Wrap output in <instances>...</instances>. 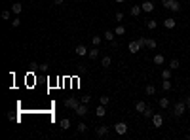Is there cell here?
Returning <instances> with one entry per match:
<instances>
[{"label": "cell", "mask_w": 190, "mask_h": 140, "mask_svg": "<svg viewBox=\"0 0 190 140\" xmlns=\"http://www.w3.org/2000/svg\"><path fill=\"white\" fill-rule=\"evenodd\" d=\"M185 112H188V110H186V102H177V104L173 106V116H175V117L182 116Z\"/></svg>", "instance_id": "cell-1"}, {"label": "cell", "mask_w": 190, "mask_h": 140, "mask_svg": "<svg viewBox=\"0 0 190 140\" xmlns=\"http://www.w3.org/2000/svg\"><path fill=\"white\" fill-rule=\"evenodd\" d=\"M114 131H116V135H125V132H128V123L118 121V123L114 125Z\"/></svg>", "instance_id": "cell-2"}, {"label": "cell", "mask_w": 190, "mask_h": 140, "mask_svg": "<svg viewBox=\"0 0 190 140\" xmlns=\"http://www.w3.org/2000/svg\"><path fill=\"white\" fill-rule=\"evenodd\" d=\"M152 125L154 127H162V125H164V116L162 114H154L152 116Z\"/></svg>", "instance_id": "cell-3"}, {"label": "cell", "mask_w": 190, "mask_h": 140, "mask_svg": "<svg viewBox=\"0 0 190 140\" xmlns=\"http://www.w3.org/2000/svg\"><path fill=\"white\" fill-rule=\"evenodd\" d=\"M65 106H67V108H70V110H76V108L80 106V102L72 97V99H67V100H65Z\"/></svg>", "instance_id": "cell-4"}, {"label": "cell", "mask_w": 190, "mask_h": 140, "mask_svg": "<svg viewBox=\"0 0 190 140\" xmlns=\"http://www.w3.org/2000/svg\"><path fill=\"white\" fill-rule=\"evenodd\" d=\"M74 112H76V114H78L80 117H84V116H86V114H88V104H86V102H80V106H78V108H76Z\"/></svg>", "instance_id": "cell-5"}, {"label": "cell", "mask_w": 190, "mask_h": 140, "mask_svg": "<svg viewBox=\"0 0 190 140\" xmlns=\"http://www.w3.org/2000/svg\"><path fill=\"white\" fill-rule=\"evenodd\" d=\"M128 49L131 53H137V51H141V44H139L137 40H133V42H129V44H128Z\"/></svg>", "instance_id": "cell-6"}, {"label": "cell", "mask_w": 190, "mask_h": 140, "mask_svg": "<svg viewBox=\"0 0 190 140\" xmlns=\"http://www.w3.org/2000/svg\"><path fill=\"white\" fill-rule=\"evenodd\" d=\"M175 25H177V21H175L173 17L164 19V27H165V29H175Z\"/></svg>", "instance_id": "cell-7"}, {"label": "cell", "mask_w": 190, "mask_h": 140, "mask_svg": "<svg viewBox=\"0 0 190 140\" xmlns=\"http://www.w3.org/2000/svg\"><path fill=\"white\" fill-rule=\"evenodd\" d=\"M141 8H143V11H146V13H150V11L154 10V4L150 2V0H146V2H143V4H141Z\"/></svg>", "instance_id": "cell-8"}, {"label": "cell", "mask_w": 190, "mask_h": 140, "mask_svg": "<svg viewBox=\"0 0 190 140\" xmlns=\"http://www.w3.org/2000/svg\"><path fill=\"white\" fill-rule=\"evenodd\" d=\"M141 11H143V8H141V4H139V6H131V10H129L131 17H139V15H141Z\"/></svg>", "instance_id": "cell-9"}, {"label": "cell", "mask_w": 190, "mask_h": 140, "mask_svg": "<svg viewBox=\"0 0 190 140\" xmlns=\"http://www.w3.org/2000/svg\"><path fill=\"white\" fill-rule=\"evenodd\" d=\"M74 51H76V55H80V57H84V55H88V53H89V51H88V47H86V46H82V44H80V46H76V49H74Z\"/></svg>", "instance_id": "cell-10"}, {"label": "cell", "mask_w": 190, "mask_h": 140, "mask_svg": "<svg viewBox=\"0 0 190 140\" xmlns=\"http://www.w3.org/2000/svg\"><path fill=\"white\" fill-rule=\"evenodd\" d=\"M158 104H160V108H162V110H167V108L171 106L169 99H165V97H164V99H160V100H158Z\"/></svg>", "instance_id": "cell-11"}, {"label": "cell", "mask_w": 190, "mask_h": 140, "mask_svg": "<svg viewBox=\"0 0 190 140\" xmlns=\"http://www.w3.org/2000/svg\"><path fill=\"white\" fill-rule=\"evenodd\" d=\"M107 135H108V127H105V125L97 127V136H107Z\"/></svg>", "instance_id": "cell-12"}, {"label": "cell", "mask_w": 190, "mask_h": 140, "mask_svg": "<svg viewBox=\"0 0 190 140\" xmlns=\"http://www.w3.org/2000/svg\"><path fill=\"white\" fill-rule=\"evenodd\" d=\"M146 108H148V106H146V104H145V102H143V100H139V102H137V104H135V110H137V112H139V114H143V112H145V110H146Z\"/></svg>", "instance_id": "cell-13"}, {"label": "cell", "mask_w": 190, "mask_h": 140, "mask_svg": "<svg viewBox=\"0 0 190 140\" xmlns=\"http://www.w3.org/2000/svg\"><path fill=\"white\" fill-rule=\"evenodd\" d=\"M105 114H107V110H105L103 104H99V106H97V110H95V116H97V117H105Z\"/></svg>", "instance_id": "cell-14"}, {"label": "cell", "mask_w": 190, "mask_h": 140, "mask_svg": "<svg viewBox=\"0 0 190 140\" xmlns=\"http://www.w3.org/2000/svg\"><path fill=\"white\" fill-rule=\"evenodd\" d=\"M59 127H61L63 131H67V129L70 127V119H68V117H63V119H61V123H59Z\"/></svg>", "instance_id": "cell-15"}, {"label": "cell", "mask_w": 190, "mask_h": 140, "mask_svg": "<svg viewBox=\"0 0 190 140\" xmlns=\"http://www.w3.org/2000/svg\"><path fill=\"white\" fill-rule=\"evenodd\" d=\"M154 65H158V66L164 65V55H162V53H156V55H154Z\"/></svg>", "instance_id": "cell-16"}, {"label": "cell", "mask_w": 190, "mask_h": 140, "mask_svg": "<svg viewBox=\"0 0 190 140\" xmlns=\"http://www.w3.org/2000/svg\"><path fill=\"white\" fill-rule=\"evenodd\" d=\"M12 11H13V13H15V15H19V13H21V11H23V6H21L19 2H15V4H13V6H12Z\"/></svg>", "instance_id": "cell-17"}, {"label": "cell", "mask_w": 190, "mask_h": 140, "mask_svg": "<svg viewBox=\"0 0 190 140\" xmlns=\"http://www.w3.org/2000/svg\"><path fill=\"white\" fill-rule=\"evenodd\" d=\"M162 80H171V68L162 70Z\"/></svg>", "instance_id": "cell-18"}, {"label": "cell", "mask_w": 190, "mask_h": 140, "mask_svg": "<svg viewBox=\"0 0 190 140\" xmlns=\"http://www.w3.org/2000/svg\"><path fill=\"white\" fill-rule=\"evenodd\" d=\"M105 40H108V42H112V40H114L116 38V34H114V30H107V32H105V36H103Z\"/></svg>", "instance_id": "cell-19"}, {"label": "cell", "mask_w": 190, "mask_h": 140, "mask_svg": "<svg viewBox=\"0 0 190 140\" xmlns=\"http://www.w3.org/2000/svg\"><path fill=\"white\" fill-rule=\"evenodd\" d=\"M156 40H152V38H146V47H148V49H156Z\"/></svg>", "instance_id": "cell-20"}, {"label": "cell", "mask_w": 190, "mask_h": 140, "mask_svg": "<svg viewBox=\"0 0 190 140\" xmlns=\"http://www.w3.org/2000/svg\"><path fill=\"white\" fill-rule=\"evenodd\" d=\"M89 59H97V57H99V49H97V46L93 47V49H89Z\"/></svg>", "instance_id": "cell-21"}, {"label": "cell", "mask_w": 190, "mask_h": 140, "mask_svg": "<svg viewBox=\"0 0 190 140\" xmlns=\"http://www.w3.org/2000/svg\"><path fill=\"white\" fill-rule=\"evenodd\" d=\"M114 34L116 36H122V34H125V27H122V25H118L116 29H114Z\"/></svg>", "instance_id": "cell-22"}, {"label": "cell", "mask_w": 190, "mask_h": 140, "mask_svg": "<svg viewBox=\"0 0 190 140\" xmlns=\"http://www.w3.org/2000/svg\"><path fill=\"white\" fill-rule=\"evenodd\" d=\"M110 62H112V59L108 57V55H105V57H103V61H101V65H103L105 68H108V66H110Z\"/></svg>", "instance_id": "cell-23"}, {"label": "cell", "mask_w": 190, "mask_h": 140, "mask_svg": "<svg viewBox=\"0 0 190 140\" xmlns=\"http://www.w3.org/2000/svg\"><path fill=\"white\" fill-rule=\"evenodd\" d=\"M146 27H148V30H154L158 27V21H154V19H150V21H146Z\"/></svg>", "instance_id": "cell-24"}, {"label": "cell", "mask_w": 190, "mask_h": 140, "mask_svg": "<svg viewBox=\"0 0 190 140\" xmlns=\"http://www.w3.org/2000/svg\"><path fill=\"white\" fill-rule=\"evenodd\" d=\"M162 87H164V91H171V81L169 80H164V81H162Z\"/></svg>", "instance_id": "cell-25"}, {"label": "cell", "mask_w": 190, "mask_h": 140, "mask_svg": "<svg viewBox=\"0 0 190 140\" xmlns=\"http://www.w3.org/2000/svg\"><path fill=\"white\" fill-rule=\"evenodd\" d=\"M181 65H179V59H171V62H169V68L171 70H177Z\"/></svg>", "instance_id": "cell-26"}, {"label": "cell", "mask_w": 190, "mask_h": 140, "mask_svg": "<svg viewBox=\"0 0 190 140\" xmlns=\"http://www.w3.org/2000/svg\"><path fill=\"white\" fill-rule=\"evenodd\" d=\"M145 91H146V95H154V93H156V87H154L152 83H150V85H146V89H145Z\"/></svg>", "instance_id": "cell-27"}, {"label": "cell", "mask_w": 190, "mask_h": 140, "mask_svg": "<svg viewBox=\"0 0 190 140\" xmlns=\"http://www.w3.org/2000/svg\"><path fill=\"white\" fill-rule=\"evenodd\" d=\"M169 10H171V11H175V13H177V11H179V10H181V4H179V2H177V0H175V2H173V4H171V8H169Z\"/></svg>", "instance_id": "cell-28"}, {"label": "cell", "mask_w": 190, "mask_h": 140, "mask_svg": "<svg viewBox=\"0 0 190 140\" xmlns=\"http://www.w3.org/2000/svg\"><path fill=\"white\" fill-rule=\"evenodd\" d=\"M108 102H110V97H99V104H103V106H107Z\"/></svg>", "instance_id": "cell-29"}, {"label": "cell", "mask_w": 190, "mask_h": 140, "mask_svg": "<svg viewBox=\"0 0 190 140\" xmlns=\"http://www.w3.org/2000/svg\"><path fill=\"white\" fill-rule=\"evenodd\" d=\"M143 116H145V117H146V119H148V117H150V119H152V116H154V114H152V108H150V106H148V108H146V110H145V112H143Z\"/></svg>", "instance_id": "cell-30"}, {"label": "cell", "mask_w": 190, "mask_h": 140, "mask_svg": "<svg viewBox=\"0 0 190 140\" xmlns=\"http://www.w3.org/2000/svg\"><path fill=\"white\" fill-rule=\"evenodd\" d=\"M173 2H175V0H162V6H164V8H167V10H169Z\"/></svg>", "instance_id": "cell-31"}, {"label": "cell", "mask_w": 190, "mask_h": 140, "mask_svg": "<svg viewBox=\"0 0 190 140\" xmlns=\"http://www.w3.org/2000/svg\"><path fill=\"white\" fill-rule=\"evenodd\" d=\"M76 129H78V132H86L88 131V125L86 123H78V127H76Z\"/></svg>", "instance_id": "cell-32"}, {"label": "cell", "mask_w": 190, "mask_h": 140, "mask_svg": "<svg viewBox=\"0 0 190 140\" xmlns=\"http://www.w3.org/2000/svg\"><path fill=\"white\" fill-rule=\"evenodd\" d=\"M91 42H93V46H99L101 44V36H93V38H91Z\"/></svg>", "instance_id": "cell-33"}, {"label": "cell", "mask_w": 190, "mask_h": 140, "mask_svg": "<svg viewBox=\"0 0 190 140\" xmlns=\"http://www.w3.org/2000/svg\"><path fill=\"white\" fill-rule=\"evenodd\" d=\"M19 25H21V19H19V17L12 19V27H19Z\"/></svg>", "instance_id": "cell-34"}, {"label": "cell", "mask_w": 190, "mask_h": 140, "mask_svg": "<svg viewBox=\"0 0 190 140\" xmlns=\"http://www.w3.org/2000/svg\"><path fill=\"white\" fill-rule=\"evenodd\" d=\"M137 42L141 44V47H145V46H146V38H143V36H141V38H137Z\"/></svg>", "instance_id": "cell-35"}, {"label": "cell", "mask_w": 190, "mask_h": 140, "mask_svg": "<svg viewBox=\"0 0 190 140\" xmlns=\"http://www.w3.org/2000/svg\"><path fill=\"white\" fill-rule=\"evenodd\" d=\"M10 17H12L10 11H2V19H10Z\"/></svg>", "instance_id": "cell-36"}, {"label": "cell", "mask_w": 190, "mask_h": 140, "mask_svg": "<svg viewBox=\"0 0 190 140\" xmlns=\"http://www.w3.org/2000/svg\"><path fill=\"white\" fill-rule=\"evenodd\" d=\"M122 19H124V13L118 11V13H116V21H122Z\"/></svg>", "instance_id": "cell-37"}, {"label": "cell", "mask_w": 190, "mask_h": 140, "mask_svg": "<svg viewBox=\"0 0 190 140\" xmlns=\"http://www.w3.org/2000/svg\"><path fill=\"white\" fill-rule=\"evenodd\" d=\"M185 102H186V110L190 112V97H186V100H185Z\"/></svg>", "instance_id": "cell-38"}, {"label": "cell", "mask_w": 190, "mask_h": 140, "mask_svg": "<svg viewBox=\"0 0 190 140\" xmlns=\"http://www.w3.org/2000/svg\"><path fill=\"white\" fill-rule=\"evenodd\" d=\"M53 2H55V4L59 6V4H63V2H65V0H53Z\"/></svg>", "instance_id": "cell-39"}, {"label": "cell", "mask_w": 190, "mask_h": 140, "mask_svg": "<svg viewBox=\"0 0 190 140\" xmlns=\"http://www.w3.org/2000/svg\"><path fill=\"white\" fill-rule=\"evenodd\" d=\"M116 2H118V4H122V2H125V0H116Z\"/></svg>", "instance_id": "cell-40"}]
</instances>
